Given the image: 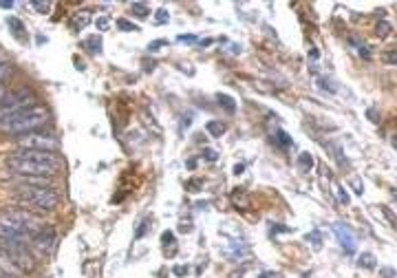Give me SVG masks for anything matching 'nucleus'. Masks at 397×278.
I'll use <instances>...</instances> for the list:
<instances>
[{
    "instance_id": "f257e3e1",
    "label": "nucleus",
    "mask_w": 397,
    "mask_h": 278,
    "mask_svg": "<svg viewBox=\"0 0 397 278\" xmlns=\"http://www.w3.org/2000/svg\"><path fill=\"white\" fill-rule=\"evenodd\" d=\"M7 168L18 177H44L49 179L62 168V159L55 152L18 150L7 159Z\"/></svg>"
},
{
    "instance_id": "f03ea898",
    "label": "nucleus",
    "mask_w": 397,
    "mask_h": 278,
    "mask_svg": "<svg viewBox=\"0 0 397 278\" xmlns=\"http://www.w3.org/2000/svg\"><path fill=\"white\" fill-rule=\"evenodd\" d=\"M49 122V108L40 104H31L22 110H16L11 115L0 117V132L11 137H22L29 132H36L38 128Z\"/></svg>"
},
{
    "instance_id": "7ed1b4c3",
    "label": "nucleus",
    "mask_w": 397,
    "mask_h": 278,
    "mask_svg": "<svg viewBox=\"0 0 397 278\" xmlns=\"http://www.w3.org/2000/svg\"><path fill=\"white\" fill-rule=\"evenodd\" d=\"M13 199L18 203L31 205L36 210H53L60 201L58 192L51 190V185H20V188L13 192Z\"/></svg>"
},
{
    "instance_id": "20e7f679",
    "label": "nucleus",
    "mask_w": 397,
    "mask_h": 278,
    "mask_svg": "<svg viewBox=\"0 0 397 278\" xmlns=\"http://www.w3.org/2000/svg\"><path fill=\"white\" fill-rule=\"evenodd\" d=\"M3 249L7 252V256L11 258V263L18 267L20 274H31V271H36L38 267V261L33 258L31 249L26 247L22 243H3Z\"/></svg>"
},
{
    "instance_id": "39448f33",
    "label": "nucleus",
    "mask_w": 397,
    "mask_h": 278,
    "mask_svg": "<svg viewBox=\"0 0 397 278\" xmlns=\"http://www.w3.org/2000/svg\"><path fill=\"white\" fill-rule=\"evenodd\" d=\"M18 144L22 150H42V152H58V137L49 135V132H29V135L18 137Z\"/></svg>"
},
{
    "instance_id": "423d86ee",
    "label": "nucleus",
    "mask_w": 397,
    "mask_h": 278,
    "mask_svg": "<svg viewBox=\"0 0 397 278\" xmlns=\"http://www.w3.org/2000/svg\"><path fill=\"white\" fill-rule=\"evenodd\" d=\"M31 102H33V91L31 89H16L11 93H5V95L0 97V113L11 115V113L31 106Z\"/></svg>"
},
{
    "instance_id": "0eeeda50",
    "label": "nucleus",
    "mask_w": 397,
    "mask_h": 278,
    "mask_svg": "<svg viewBox=\"0 0 397 278\" xmlns=\"http://www.w3.org/2000/svg\"><path fill=\"white\" fill-rule=\"evenodd\" d=\"M31 243H33V247H36V249L40 252V254H51V252L55 249V243H58L55 230L46 225L44 230H40L38 234H33V236H31Z\"/></svg>"
},
{
    "instance_id": "6e6552de",
    "label": "nucleus",
    "mask_w": 397,
    "mask_h": 278,
    "mask_svg": "<svg viewBox=\"0 0 397 278\" xmlns=\"http://www.w3.org/2000/svg\"><path fill=\"white\" fill-rule=\"evenodd\" d=\"M333 234L337 236V241L344 247L347 254H353L355 247H357V238L353 236V232L349 230L347 223H333Z\"/></svg>"
},
{
    "instance_id": "1a4fd4ad",
    "label": "nucleus",
    "mask_w": 397,
    "mask_h": 278,
    "mask_svg": "<svg viewBox=\"0 0 397 278\" xmlns=\"http://www.w3.org/2000/svg\"><path fill=\"white\" fill-rule=\"evenodd\" d=\"M91 20H93V13L89 9H79V11L73 13V26H75V29H84V26H89Z\"/></svg>"
},
{
    "instance_id": "9d476101",
    "label": "nucleus",
    "mask_w": 397,
    "mask_h": 278,
    "mask_svg": "<svg viewBox=\"0 0 397 278\" xmlns=\"http://www.w3.org/2000/svg\"><path fill=\"white\" fill-rule=\"evenodd\" d=\"M0 271H7V274H16V276H20V271H18V267L11 263V258L7 256V252L0 247Z\"/></svg>"
},
{
    "instance_id": "9b49d317",
    "label": "nucleus",
    "mask_w": 397,
    "mask_h": 278,
    "mask_svg": "<svg viewBox=\"0 0 397 278\" xmlns=\"http://www.w3.org/2000/svg\"><path fill=\"white\" fill-rule=\"evenodd\" d=\"M205 130H208L212 137H221V135H225L228 126H225L223 122H208V126H205Z\"/></svg>"
},
{
    "instance_id": "f8f14e48",
    "label": "nucleus",
    "mask_w": 397,
    "mask_h": 278,
    "mask_svg": "<svg viewBox=\"0 0 397 278\" xmlns=\"http://www.w3.org/2000/svg\"><path fill=\"white\" fill-rule=\"evenodd\" d=\"M349 42H351V44H353V46H355V51H360V55H362L364 60H368V58H371V51H368V46H366V44H364V42H362V40H360V38H355V36H351V38H349Z\"/></svg>"
},
{
    "instance_id": "ddd939ff",
    "label": "nucleus",
    "mask_w": 397,
    "mask_h": 278,
    "mask_svg": "<svg viewBox=\"0 0 397 278\" xmlns=\"http://www.w3.org/2000/svg\"><path fill=\"white\" fill-rule=\"evenodd\" d=\"M357 265L364 269H375V256L371 254V252H364V254H360V258H357Z\"/></svg>"
},
{
    "instance_id": "4468645a",
    "label": "nucleus",
    "mask_w": 397,
    "mask_h": 278,
    "mask_svg": "<svg viewBox=\"0 0 397 278\" xmlns=\"http://www.w3.org/2000/svg\"><path fill=\"white\" fill-rule=\"evenodd\" d=\"M216 99H218V104H221L225 110H230V113H232V110H236V99H234V97L225 95V93H218Z\"/></svg>"
},
{
    "instance_id": "2eb2a0df",
    "label": "nucleus",
    "mask_w": 397,
    "mask_h": 278,
    "mask_svg": "<svg viewBox=\"0 0 397 278\" xmlns=\"http://www.w3.org/2000/svg\"><path fill=\"white\" fill-rule=\"evenodd\" d=\"M7 24L13 29V33H16V38H24V24L20 22L18 18H7Z\"/></svg>"
},
{
    "instance_id": "dca6fc26",
    "label": "nucleus",
    "mask_w": 397,
    "mask_h": 278,
    "mask_svg": "<svg viewBox=\"0 0 397 278\" xmlns=\"http://www.w3.org/2000/svg\"><path fill=\"white\" fill-rule=\"evenodd\" d=\"M130 11L135 13L137 18H146V16H150L148 5H144V3H132V5H130Z\"/></svg>"
},
{
    "instance_id": "f3484780",
    "label": "nucleus",
    "mask_w": 397,
    "mask_h": 278,
    "mask_svg": "<svg viewBox=\"0 0 397 278\" xmlns=\"http://www.w3.org/2000/svg\"><path fill=\"white\" fill-rule=\"evenodd\" d=\"M298 165L304 168V170H311V168H314V157H311L309 152H302V155L298 157Z\"/></svg>"
},
{
    "instance_id": "a211bd4d",
    "label": "nucleus",
    "mask_w": 397,
    "mask_h": 278,
    "mask_svg": "<svg viewBox=\"0 0 397 278\" xmlns=\"http://www.w3.org/2000/svg\"><path fill=\"white\" fill-rule=\"evenodd\" d=\"M117 26H119L122 31H139V29H137V24H132L130 20H126V18L117 20Z\"/></svg>"
},
{
    "instance_id": "6ab92c4d",
    "label": "nucleus",
    "mask_w": 397,
    "mask_h": 278,
    "mask_svg": "<svg viewBox=\"0 0 397 278\" xmlns=\"http://www.w3.org/2000/svg\"><path fill=\"white\" fill-rule=\"evenodd\" d=\"M165 46H168V40H155V42H150V44H148V51H150V53H155V51L165 49Z\"/></svg>"
},
{
    "instance_id": "aec40b11",
    "label": "nucleus",
    "mask_w": 397,
    "mask_h": 278,
    "mask_svg": "<svg viewBox=\"0 0 397 278\" xmlns=\"http://www.w3.org/2000/svg\"><path fill=\"white\" fill-rule=\"evenodd\" d=\"M382 60L386 64H397V51H384L382 53Z\"/></svg>"
},
{
    "instance_id": "412c9836",
    "label": "nucleus",
    "mask_w": 397,
    "mask_h": 278,
    "mask_svg": "<svg viewBox=\"0 0 397 278\" xmlns=\"http://www.w3.org/2000/svg\"><path fill=\"white\" fill-rule=\"evenodd\" d=\"M375 31H377V36H388V31H390V24L388 22H384V20H382V22H377V26H375Z\"/></svg>"
},
{
    "instance_id": "4be33fe9",
    "label": "nucleus",
    "mask_w": 397,
    "mask_h": 278,
    "mask_svg": "<svg viewBox=\"0 0 397 278\" xmlns=\"http://www.w3.org/2000/svg\"><path fill=\"white\" fill-rule=\"evenodd\" d=\"M161 245H163V247L175 245V234H172V232H163V234H161Z\"/></svg>"
},
{
    "instance_id": "5701e85b",
    "label": "nucleus",
    "mask_w": 397,
    "mask_h": 278,
    "mask_svg": "<svg viewBox=\"0 0 397 278\" xmlns=\"http://www.w3.org/2000/svg\"><path fill=\"white\" fill-rule=\"evenodd\" d=\"M203 159H205V161H216L218 152L214 148H203Z\"/></svg>"
},
{
    "instance_id": "b1692460",
    "label": "nucleus",
    "mask_w": 397,
    "mask_h": 278,
    "mask_svg": "<svg viewBox=\"0 0 397 278\" xmlns=\"http://www.w3.org/2000/svg\"><path fill=\"white\" fill-rule=\"evenodd\" d=\"M9 75H11V66L7 62H0V82H5Z\"/></svg>"
},
{
    "instance_id": "393cba45",
    "label": "nucleus",
    "mask_w": 397,
    "mask_h": 278,
    "mask_svg": "<svg viewBox=\"0 0 397 278\" xmlns=\"http://www.w3.org/2000/svg\"><path fill=\"white\" fill-rule=\"evenodd\" d=\"M276 137H278V144H280V146H291V137L285 130H278Z\"/></svg>"
},
{
    "instance_id": "a878e982",
    "label": "nucleus",
    "mask_w": 397,
    "mask_h": 278,
    "mask_svg": "<svg viewBox=\"0 0 397 278\" xmlns=\"http://www.w3.org/2000/svg\"><path fill=\"white\" fill-rule=\"evenodd\" d=\"M33 5V9H38V11H42V13H49L51 11V3H40V0H36V3H31Z\"/></svg>"
},
{
    "instance_id": "bb28decb",
    "label": "nucleus",
    "mask_w": 397,
    "mask_h": 278,
    "mask_svg": "<svg viewBox=\"0 0 397 278\" xmlns=\"http://www.w3.org/2000/svg\"><path fill=\"white\" fill-rule=\"evenodd\" d=\"M320 86H322V89H327L329 93H335L337 91V86H333V82H331L329 77H320Z\"/></svg>"
},
{
    "instance_id": "cd10ccee",
    "label": "nucleus",
    "mask_w": 397,
    "mask_h": 278,
    "mask_svg": "<svg viewBox=\"0 0 397 278\" xmlns=\"http://www.w3.org/2000/svg\"><path fill=\"white\" fill-rule=\"evenodd\" d=\"M335 194H337V199H340V201H342L344 205H349V201H351V199H349V194H347V192H344V188H342V185H337V188H335Z\"/></svg>"
},
{
    "instance_id": "c85d7f7f",
    "label": "nucleus",
    "mask_w": 397,
    "mask_h": 278,
    "mask_svg": "<svg viewBox=\"0 0 397 278\" xmlns=\"http://www.w3.org/2000/svg\"><path fill=\"white\" fill-rule=\"evenodd\" d=\"M155 20H157V22H159V24H161V22L165 24V22H168V20H170V16H168V11H165V9H159V11H157V16H155Z\"/></svg>"
},
{
    "instance_id": "c756f323",
    "label": "nucleus",
    "mask_w": 397,
    "mask_h": 278,
    "mask_svg": "<svg viewBox=\"0 0 397 278\" xmlns=\"http://www.w3.org/2000/svg\"><path fill=\"white\" fill-rule=\"evenodd\" d=\"M307 241H314L316 247H320V243H322V236H320V232H311V234H307Z\"/></svg>"
},
{
    "instance_id": "7c9ffc66",
    "label": "nucleus",
    "mask_w": 397,
    "mask_h": 278,
    "mask_svg": "<svg viewBox=\"0 0 397 278\" xmlns=\"http://www.w3.org/2000/svg\"><path fill=\"white\" fill-rule=\"evenodd\" d=\"M380 208H382V212H384V214H386V218H388V221H390V223H395V228H397V214H393V212H390V210L386 208V205H380Z\"/></svg>"
},
{
    "instance_id": "2f4dec72",
    "label": "nucleus",
    "mask_w": 397,
    "mask_h": 278,
    "mask_svg": "<svg viewBox=\"0 0 397 278\" xmlns=\"http://www.w3.org/2000/svg\"><path fill=\"white\" fill-rule=\"evenodd\" d=\"M89 46H93L91 51H95V53H99V51H102V49H99V46H102V42H99V38H97V36L89 40Z\"/></svg>"
},
{
    "instance_id": "473e14b6",
    "label": "nucleus",
    "mask_w": 397,
    "mask_h": 278,
    "mask_svg": "<svg viewBox=\"0 0 397 278\" xmlns=\"http://www.w3.org/2000/svg\"><path fill=\"white\" fill-rule=\"evenodd\" d=\"M108 24H110V22H108V18H99V20H97V29H99V31L108 29Z\"/></svg>"
},
{
    "instance_id": "72a5a7b5",
    "label": "nucleus",
    "mask_w": 397,
    "mask_h": 278,
    "mask_svg": "<svg viewBox=\"0 0 397 278\" xmlns=\"http://www.w3.org/2000/svg\"><path fill=\"white\" fill-rule=\"evenodd\" d=\"M351 183H353V188H355V192H357V194H362V181H360V179H351Z\"/></svg>"
},
{
    "instance_id": "f704fd0d",
    "label": "nucleus",
    "mask_w": 397,
    "mask_h": 278,
    "mask_svg": "<svg viewBox=\"0 0 397 278\" xmlns=\"http://www.w3.org/2000/svg\"><path fill=\"white\" fill-rule=\"evenodd\" d=\"M382 276H384V278H395L397 274H395V269H390V267H384V269H382Z\"/></svg>"
},
{
    "instance_id": "c9c22d12",
    "label": "nucleus",
    "mask_w": 397,
    "mask_h": 278,
    "mask_svg": "<svg viewBox=\"0 0 397 278\" xmlns=\"http://www.w3.org/2000/svg\"><path fill=\"white\" fill-rule=\"evenodd\" d=\"M172 271H175V276H185V274H188V267H181V265H177Z\"/></svg>"
},
{
    "instance_id": "e433bc0d",
    "label": "nucleus",
    "mask_w": 397,
    "mask_h": 278,
    "mask_svg": "<svg viewBox=\"0 0 397 278\" xmlns=\"http://www.w3.org/2000/svg\"><path fill=\"white\" fill-rule=\"evenodd\" d=\"M181 232H183V234H188V232H192V221H190V218H185V221H183Z\"/></svg>"
},
{
    "instance_id": "4c0bfd02",
    "label": "nucleus",
    "mask_w": 397,
    "mask_h": 278,
    "mask_svg": "<svg viewBox=\"0 0 397 278\" xmlns=\"http://www.w3.org/2000/svg\"><path fill=\"white\" fill-rule=\"evenodd\" d=\"M179 42H196V36H179Z\"/></svg>"
},
{
    "instance_id": "58836bf2",
    "label": "nucleus",
    "mask_w": 397,
    "mask_h": 278,
    "mask_svg": "<svg viewBox=\"0 0 397 278\" xmlns=\"http://www.w3.org/2000/svg\"><path fill=\"white\" fill-rule=\"evenodd\" d=\"M190 122H192V119H190V115H185V117H183V124H181V130H185V128H188V126H190Z\"/></svg>"
},
{
    "instance_id": "ea45409f",
    "label": "nucleus",
    "mask_w": 397,
    "mask_h": 278,
    "mask_svg": "<svg viewBox=\"0 0 397 278\" xmlns=\"http://www.w3.org/2000/svg\"><path fill=\"white\" fill-rule=\"evenodd\" d=\"M390 146L397 150V132H393V135H390Z\"/></svg>"
},
{
    "instance_id": "a19ab883",
    "label": "nucleus",
    "mask_w": 397,
    "mask_h": 278,
    "mask_svg": "<svg viewBox=\"0 0 397 278\" xmlns=\"http://www.w3.org/2000/svg\"><path fill=\"white\" fill-rule=\"evenodd\" d=\"M0 278H20L16 274H7V271H0Z\"/></svg>"
},
{
    "instance_id": "79ce46f5",
    "label": "nucleus",
    "mask_w": 397,
    "mask_h": 278,
    "mask_svg": "<svg viewBox=\"0 0 397 278\" xmlns=\"http://www.w3.org/2000/svg\"><path fill=\"white\" fill-rule=\"evenodd\" d=\"M0 7H3V9H9V7H13V3L11 0H5V3H0Z\"/></svg>"
},
{
    "instance_id": "37998d69",
    "label": "nucleus",
    "mask_w": 397,
    "mask_h": 278,
    "mask_svg": "<svg viewBox=\"0 0 397 278\" xmlns=\"http://www.w3.org/2000/svg\"><path fill=\"white\" fill-rule=\"evenodd\" d=\"M243 168H245V165H243V163H238L236 168H234V175H241V172H243Z\"/></svg>"
},
{
    "instance_id": "c03bdc74",
    "label": "nucleus",
    "mask_w": 397,
    "mask_h": 278,
    "mask_svg": "<svg viewBox=\"0 0 397 278\" xmlns=\"http://www.w3.org/2000/svg\"><path fill=\"white\" fill-rule=\"evenodd\" d=\"M390 197H393L395 201H397V188H393V190H390Z\"/></svg>"
},
{
    "instance_id": "a18cd8bd",
    "label": "nucleus",
    "mask_w": 397,
    "mask_h": 278,
    "mask_svg": "<svg viewBox=\"0 0 397 278\" xmlns=\"http://www.w3.org/2000/svg\"><path fill=\"white\" fill-rule=\"evenodd\" d=\"M3 84H5V82H0V97H3Z\"/></svg>"
}]
</instances>
